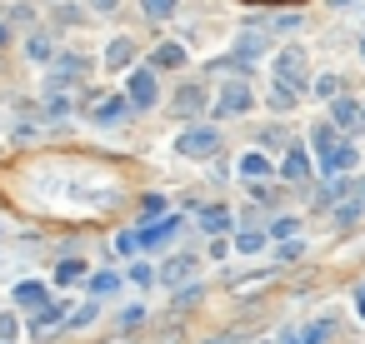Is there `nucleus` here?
Wrapping results in <instances>:
<instances>
[{
    "label": "nucleus",
    "mask_w": 365,
    "mask_h": 344,
    "mask_svg": "<svg viewBox=\"0 0 365 344\" xmlns=\"http://www.w3.org/2000/svg\"><path fill=\"white\" fill-rule=\"evenodd\" d=\"M161 210H166V200H161V195H145V215H150V219L161 215Z\"/></svg>",
    "instance_id": "nucleus-28"
},
{
    "label": "nucleus",
    "mask_w": 365,
    "mask_h": 344,
    "mask_svg": "<svg viewBox=\"0 0 365 344\" xmlns=\"http://www.w3.org/2000/svg\"><path fill=\"white\" fill-rule=\"evenodd\" d=\"M276 80H280V95L290 100V90H305V55L290 45L280 50V60H276Z\"/></svg>",
    "instance_id": "nucleus-2"
},
{
    "label": "nucleus",
    "mask_w": 365,
    "mask_h": 344,
    "mask_svg": "<svg viewBox=\"0 0 365 344\" xmlns=\"http://www.w3.org/2000/svg\"><path fill=\"white\" fill-rule=\"evenodd\" d=\"M0 45H6V25H0Z\"/></svg>",
    "instance_id": "nucleus-32"
},
{
    "label": "nucleus",
    "mask_w": 365,
    "mask_h": 344,
    "mask_svg": "<svg viewBox=\"0 0 365 344\" xmlns=\"http://www.w3.org/2000/svg\"><path fill=\"white\" fill-rule=\"evenodd\" d=\"M355 160H360V155H355V145H335V150H330V160H326L321 170H326L330 180H345L350 170H355Z\"/></svg>",
    "instance_id": "nucleus-6"
},
{
    "label": "nucleus",
    "mask_w": 365,
    "mask_h": 344,
    "mask_svg": "<svg viewBox=\"0 0 365 344\" xmlns=\"http://www.w3.org/2000/svg\"><path fill=\"white\" fill-rule=\"evenodd\" d=\"M195 274V260L190 255H180V260H171V269H166V284H185Z\"/></svg>",
    "instance_id": "nucleus-15"
},
{
    "label": "nucleus",
    "mask_w": 365,
    "mask_h": 344,
    "mask_svg": "<svg viewBox=\"0 0 365 344\" xmlns=\"http://www.w3.org/2000/svg\"><path fill=\"white\" fill-rule=\"evenodd\" d=\"M250 105H255L250 85H245V80H225V95H221L216 115H240V110H250Z\"/></svg>",
    "instance_id": "nucleus-5"
},
{
    "label": "nucleus",
    "mask_w": 365,
    "mask_h": 344,
    "mask_svg": "<svg viewBox=\"0 0 365 344\" xmlns=\"http://www.w3.org/2000/svg\"><path fill=\"white\" fill-rule=\"evenodd\" d=\"M200 100H205V90H200V85H185V90H180V100H175V110H180V115H195V110H200Z\"/></svg>",
    "instance_id": "nucleus-16"
},
{
    "label": "nucleus",
    "mask_w": 365,
    "mask_h": 344,
    "mask_svg": "<svg viewBox=\"0 0 365 344\" xmlns=\"http://www.w3.org/2000/svg\"><path fill=\"white\" fill-rule=\"evenodd\" d=\"M216 150H221V130H216V125H195V130L175 135V155H185V160L216 155Z\"/></svg>",
    "instance_id": "nucleus-1"
},
{
    "label": "nucleus",
    "mask_w": 365,
    "mask_h": 344,
    "mask_svg": "<svg viewBox=\"0 0 365 344\" xmlns=\"http://www.w3.org/2000/svg\"><path fill=\"white\" fill-rule=\"evenodd\" d=\"M155 65H185V50L180 45H161L155 50Z\"/></svg>",
    "instance_id": "nucleus-18"
},
{
    "label": "nucleus",
    "mask_w": 365,
    "mask_h": 344,
    "mask_svg": "<svg viewBox=\"0 0 365 344\" xmlns=\"http://www.w3.org/2000/svg\"><path fill=\"white\" fill-rule=\"evenodd\" d=\"M140 319H145V310H140V305H130V310H125V314H120V324H125V329H135V324H140Z\"/></svg>",
    "instance_id": "nucleus-26"
},
{
    "label": "nucleus",
    "mask_w": 365,
    "mask_h": 344,
    "mask_svg": "<svg viewBox=\"0 0 365 344\" xmlns=\"http://www.w3.org/2000/svg\"><path fill=\"white\" fill-rule=\"evenodd\" d=\"M326 339H330V319H316V324L305 329V339H300V344H326Z\"/></svg>",
    "instance_id": "nucleus-21"
},
{
    "label": "nucleus",
    "mask_w": 365,
    "mask_h": 344,
    "mask_svg": "<svg viewBox=\"0 0 365 344\" xmlns=\"http://www.w3.org/2000/svg\"><path fill=\"white\" fill-rule=\"evenodd\" d=\"M280 175L285 180H310V160H305V145H290L285 160H280Z\"/></svg>",
    "instance_id": "nucleus-7"
},
{
    "label": "nucleus",
    "mask_w": 365,
    "mask_h": 344,
    "mask_svg": "<svg viewBox=\"0 0 365 344\" xmlns=\"http://www.w3.org/2000/svg\"><path fill=\"white\" fill-rule=\"evenodd\" d=\"M330 120H335V125H345V130H350V125H355V120H360V105H355V100H345V95H340V100H335V105H330Z\"/></svg>",
    "instance_id": "nucleus-11"
},
{
    "label": "nucleus",
    "mask_w": 365,
    "mask_h": 344,
    "mask_svg": "<svg viewBox=\"0 0 365 344\" xmlns=\"http://www.w3.org/2000/svg\"><path fill=\"white\" fill-rule=\"evenodd\" d=\"M360 120H365V105H360Z\"/></svg>",
    "instance_id": "nucleus-33"
},
{
    "label": "nucleus",
    "mask_w": 365,
    "mask_h": 344,
    "mask_svg": "<svg viewBox=\"0 0 365 344\" xmlns=\"http://www.w3.org/2000/svg\"><path fill=\"white\" fill-rule=\"evenodd\" d=\"M260 55H266V40H260V35L250 40V35H245V45H240V60H260Z\"/></svg>",
    "instance_id": "nucleus-23"
},
{
    "label": "nucleus",
    "mask_w": 365,
    "mask_h": 344,
    "mask_svg": "<svg viewBox=\"0 0 365 344\" xmlns=\"http://www.w3.org/2000/svg\"><path fill=\"white\" fill-rule=\"evenodd\" d=\"M355 310H360V319H365V290H360V295H355Z\"/></svg>",
    "instance_id": "nucleus-31"
},
{
    "label": "nucleus",
    "mask_w": 365,
    "mask_h": 344,
    "mask_svg": "<svg viewBox=\"0 0 365 344\" xmlns=\"http://www.w3.org/2000/svg\"><path fill=\"white\" fill-rule=\"evenodd\" d=\"M155 100H161V90H155V70H135V75H130V90H125V105L150 110Z\"/></svg>",
    "instance_id": "nucleus-4"
},
{
    "label": "nucleus",
    "mask_w": 365,
    "mask_h": 344,
    "mask_svg": "<svg viewBox=\"0 0 365 344\" xmlns=\"http://www.w3.org/2000/svg\"><path fill=\"white\" fill-rule=\"evenodd\" d=\"M30 55H35V60H50V45H45V40L35 35V40H30Z\"/></svg>",
    "instance_id": "nucleus-29"
},
{
    "label": "nucleus",
    "mask_w": 365,
    "mask_h": 344,
    "mask_svg": "<svg viewBox=\"0 0 365 344\" xmlns=\"http://www.w3.org/2000/svg\"><path fill=\"white\" fill-rule=\"evenodd\" d=\"M130 235H135V250H161V245H171V240L180 235V215L155 219V224H140V229H130Z\"/></svg>",
    "instance_id": "nucleus-3"
},
{
    "label": "nucleus",
    "mask_w": 365,
    "mask_h": 344,
    "mask_svg": "<svg viewBox=\"0 0 365 344\" xmlns=\"http://www.w3.org/2000/svg\"><path fill=\"white\" fill-rule=\"evenodd\" d=\"M125 279H135V284H150V279H155V274H150V265H135V269H130V274H125Z\"/></svg>",
    "instance_id": "nucleus-27"
},
{
    "label": "nucleus",
    "mask_w": 365,
    "mask_h": 344,
    "mask_svg": "<svg viewBox=\"0 0 365 344\" xmlns=\"http://www.w3.org/2000/svg\"><path fill=\"white\" fill-rule=\"evenodd\" d=\"M125 110H130L125 100H100V110H95V120H100V125H116V120H125Z\"/></svg>",
    "instance_id": "nucleus-14"
},
{
    "label": "nucleus",
    "mask_w": 365,
    "mask_h": 344,
    "mask_svg": "<svg viewBox=\"0 0 365 344\" xmlns=\"http://www.w3.org/2000/svg\"><path fill=\"white\" fill-rule=\"evenodd\" d=\"M16 305L45 310V284H40V279H25V284H16Z\"/></svg>",
    "instance_id": "nucleus-10"
},
{
    "label": "nucleus",
    "mask_w": 365,
    "mask_h": 344,
    "mask_svg": "<svg viewBox=\"0 0 365 344\" xmlns=\"http://www.w3.org/2000/svg\"><path fill=\"white\" fill-rule=\"evenodd\" d=\"M360 55H365V45H360Z\"/></svg>",
    "instance_id": "nucleus-35"
},
{
    "label": "nucleus",
    "mask_w": 365,
    "mask_h": 344,
    "mask_svg": "<svg viewBox=\"0 0 365 344\" xmlns=\"http://www.w3.org/2000/svg\"><path fill=\"white\" fill-rule=\"evenodd\" d=\"M145 15H150V20H166V15H175V0H145Z\"/></svg>",
    "instance_id": "nucleus-22"
},
{
    "label": "nucleus",
    "mask_w": 365,
    "mask_h": 344,
    "mask_svg": "<svg viewBox=\"0 0 365 344\" xmlns=\"http://www.w3.org/2000/svg\"><path fill=\"white\" fill-rule=\"evenodd\" d=\"M316 95L335 100V95H340V75H321V80H316Z\"/></svg>",
    "instance_id": "nucleus-24"
},
{
    "label": "nucleus",
    "mask_w": 365,
    "mask_h": 344,
    "mask_svg": "<svg viewBox=\"0 0 365 344\" xmlns=\"http://www.w3.org/2000/svg\"><path fill=\"white\" fill-rule=\"evenodd\" d=\"M80 274H85V265H80V260H66V265L56 269V284H75Z\"/></svg>",
    "instance_id": "nucleus-20"
},
{
    "label": "nucleus",
    "mask_w": 365,
    "mask_h": 344,
    "mask_svg": "<svg viewBox=\"0 0 365 344\" xmlns=\"http://www.w3.org/2000/svg\"><path fill=\"white\" fill-rule=\"evenodd\" d=\"M316 150H321V165H326V160H330V150H335V130H330V125H321V130H316Z\"/></svg>",
    "instance_id": "nucleus-19"
},
{
    "label": "nucleus",
    "mask_w": 365,
    "mask_h": 344,
    "mask_svg": "<svg viewBox=\"0 0 365 344\" xmlns=\"http://www.w3.org/2000/svg\"><path fill=\"white\" fill-rule=\"evenodd\" d=\"M11 334H16V319H11V314H0V344H6Z\"/></svg>",
    "instance_id": "nucleus-30"
},
{
    "label": "nucleus",
    "mask_w": 365,
    "mask_h": 344,
    "mask_svg": "<svg viewBox=\"0 0 365 344\" xmlns=\"http://www.w3.org/2000/svg\"><path fill=\"white\" fill-rule=\"evenodd\" d=\"M200 224L211 229V235H221V229H230V210H221V205H211V210H200Z\"/></svg>",
    "instance_id": "nucleus-13"
},
{
    "label": "nucleus",
    "mask_w": 365,
    "mask_h": 344,
    "mask_svg": "<svg viewBox=\"0 0 365 344\" xmlns=\"http://www.w3.org/2000/svg\"><path fill=\"white\" fill-rule=\"evenodd\" d=\"M120 290V274L116 269H95L90 274V295H116Z\"/></svg>",
    "instance_id": "nucleus-12"
},
{
    "label": "nucleus",
    "mask_w": 365,
    "mask_h": 344,
    "mask_svg": "<svg viewBox=\"0 0 365 344\" xmlns=\"http://www.w3.org/2000/svg\"><path fill=\"white\" fill-rule=\"evenodd\" d=\"M90 319H95V305H80V310L70 314V324H75V329H80V324H90Z\"/></svg>",
    "instance_id": "nucleus-25"
},
{
    "label": "nucleus",
    "mask_w": 365,
    "mask_h": 344,
    "mask_svg": "<svg viewBox=\"0 0 365 344\" xmlns=\"http://www.w3.org/2000/svg\"><path fill=\"white\" fill-rule=\"evenodd\" d=\"M235 250H240V255H255V250H266V235H260V229H245V235H235Z\"/></svg>",
    "instance_id": "nucleus-17"
},
{
    "label": "nucleus",
    "mask_w": 365,
    "mask_h": 344,
    "mask_svg": "<svg viewBox=\"0 0 365 344\" xmlns=\"http://www.w3.org/2000/svg\"><path fill=\"white\" fill-rule=\"evenodd\" d=\"M100 6H111V0H100Z\"/></svg>",
    "instance_id": "nucleus-34"
},
{
    "label": "nucleus",
    "mask_w": 365,
    "mask_h": 344,
    "mask_svg": "<svg viewBox=\"0 0 365 344\" xmlns=\"http://www.w3.org/2000/svg\"><path fill=\"white\" fill-rule=\"evenodd\" d=\"M240 175H245V180H266V175H271V160L260 155V150H245V155H240Z\"/></svg>",
    "instance_id": "nucleus-8"
},
{
    "label": "nucleus",
    "mask_w": 365,
    "mask_h": 344,
    "mask_svg": "<svg viewBox=\"0 0 365 344\" xmlns=\"http://www.w3.org/2000/svg\"><path fill=\"white\" fill-rule=\"evenodd\" d=\"M135 60V40H111V50H106V65L111 70H125Z\"/></svg>",
    "instance_id": "nucleus-9"
}]
</instances>
